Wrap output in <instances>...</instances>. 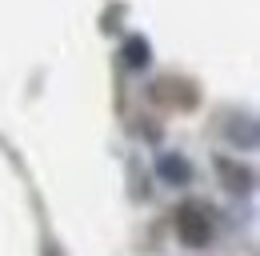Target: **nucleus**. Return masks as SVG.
<instances>
[{"mask_svg": "<svg viewBox=\"0 0 260 256\" xmlns=\"http://www.w3.org/2000/svg\"><path fill=\"white\" fill-rule=\"evenodd\" d=\"M176 236L188 244V248H204L212 240V208L200 204V200H188L176 208Z\"/></svg>", "mask_w": 260, "mask_h": 256, "instance_id": "f257e3e1", "label": "nucleus"}, {"mask_svg": "<svg viewBox=\"0 0 260 256\" xmlns=\"http://www.w3.org/2000/svg\"><path fill=\"white\" fill-rule=\"evenodd\" d=\"M160 176L172 180V184H184L192 176V168H188V160H180V156H160Z\"/></svg>", "mask_w": 260, "mask_h": 256, "instance_id": "f03ea898", "label": "nucleus"}, {"mask_svg": "<svg viewBox=\"0 0 260 256\" xmlns=\"http://www.w3.org/2000/svg\"><path fill=\"white\" fill-rule=\"evenodd\" d=\"M220 172H224V180H228L232 192H248V180H252V176H248L244 168H232L228 160H220Z\"/></svg>", "mask_w": 260, "mask_h": 256, "instance_id": "7ed1b4c3", "label": "nucleus"}, {"mask_svg": "<svg viewBox=\"0 0 260 256\" xmlns=\"http://www.w3.org/2000/svg\"><path fill=\"white\" fill-rule=\"evenodd\" d=\"M124 56H128L132 68H140V64H148V44L144 40H128V48H124Z\"/></svg>", "mask_w": 260, "mask_h": 256, "instance_id": "20e7f679", "label": "nucleus"}]
</instances>
